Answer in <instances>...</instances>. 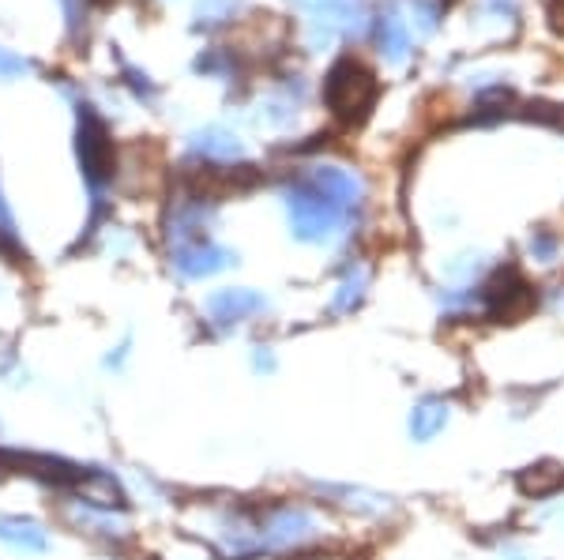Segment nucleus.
I'll return each mask as SVG.
<instances>
[{
    "mask_svg": "<svg viewBox=\"0 0 564 560\" xmlns=\"http://www.w3.org/2000/svg\"><path fill=\"white\" fill-rule=\"evenodd\" d=\"M358 207H350L343 196H335L313 170L301 177L298 185L286 188V218L290 234L305 245H324L354 218Z\"/></svg>",
    "mask_w": 564,
    "mask_h": 560,
    "instance_id": "nucleus-1",
    "label": "nucleus"
},
{
    "mask_svg": "<svg viewBox=\"0 0 564 560\" xmlns=\"http://www.w3.org/2000/svg\"><path fill=\"white\" fill-rule=\"evenodd\" d=\"M531 252L538 256V260H553V252H557V237L546 234V230H538V234L531 237Z\"/></svg>",
    "mask_w": 564,
    "mask_h": 560,
    "instance_id": "nucleus-12",
    "label": "nucleus"
},
{
    "mask_svg": "<svg viewBox=\"0 0 564 560\" xmlns=\"http://www.w3.org/2000/svg\"><path fill=\"white\" fill-rule=\"evenodd\" d=\"M376 94H380L376 72L358 57H339L324 76V106L331 109V117L343 128L361 125L373 113Z\"/></svg>",
    "mask_w": 564,
    "mask_h": 560,
    "instance_id": "nucleus-2",
    "label": "nucleus"
},
{
    "mask_svg": "<svg viewBox=\"0 0 564 560\" xmlns=\"http://www.w3.org/2000/svg\"><path fill=\"white\" fill-rule=\"evenodd\" d=\"M16 72H27V61H23V57H8V53L0 49V76H16Z\"/></svg>",
    "mask_w": 564,
    "mask_h": 560,
    "instance_id": "nucleus-14",
    "label": "nucleus"
},
{
    "mask_svg": "<svg viewBox=\"0 0 564 560\" xmlns=\"http://www.w3.org/2000/svg\"><path fill=\"white\" fill-rule=\"evenodd\" d=\"M91 4H106V0H91Z\"/></svg>",
    "mask_w": 564,
    "mask_h": 560,
    "instance_id": "nucleus-15",
    "label": "nucleus"
},
{
    "mask_svg": "<svg viewBox=\"0 0 564 560\" xmlns=\"http://www.w3.org/2000/svg\"><path fill=\"white\" fill-rule=\"evenodd\" d=\"M275 365H279V361H275V350H271V346H256V350H252V373H275Z\"/></svg>",
    "mask_w": 564,
    "mask_h": 560,
    "instance_id": "nucleus-13",
    "label": "nucleus"
},
{
    "mask_svg": "<svg viewBox=\"0 0 564 560\" xmlns=\"http://www.w3.org/2000/svg\"><path fill=\"white\" fill-rule=\"evenodd\" d=\"M448 421H452V406L444 403L440 395H425V399L410 406L407 433L414 444H429V440H437L448 429Z\"/></svg>",
    "mask_w": 564,
    "mask_h": 560,
    "instance_id": "nucleus-6",
    "label": "nucleus"
},
{
    "mask_svg": "<svg viewBox=\"0 0 564 560\" xmlns=\"http://www.w3.org/2000/svg\"><path fill=\"white\" fill-rule=\"evenodd\" d=\"M267 297L260 290H249V286H226V290H215V294L204 301V324L215 327L219 335H230L237 327L252 324L267 316Z\"/></svg>",
    "mask_w": 564,
    "mask_h": 560,
    "instance_id": "nucleus-3",
    "label": "nucleus"
},
{
    "mask_svg": "<svg viewBox=\"0 0 564 560\" xmlns=\"http://www.w3.org/2000/svg\"><path fill=\"white\" fill-rule=\"evenodd\" d=\"M128 361H132V343H121L117 346V350H110V354H106V361H102V365H106V373H125V365Z\"/></svg>",
    "mask_w": 564,
    "mask_h": 560,
    "instance_id": "nucleus-11",
    "label": "nucleus"
},
{
    "mask_svg": "<svg viewBox=\"0 0 564 560\" xmlns=\"http://www.w3.org/2000/svg\"><path fill=\"white\" fill-rule=\"evenodd\" d=\"M79 166H83V173H87V181L94 188L106 185L113 177V166H117L110 128L91 106H79Z\"/></svg>",
    "mask_w": 564,
    "mask_h": 560,
    "instance_id": "nucleus-4",
    "label": "nucleus"
},
{
    "mask_svg": "<svg viewBox=\"0 0 564 560\" xmlns=\"http://www.w3.org/2000/svg\"><path fill=\"white\" fill-rule=\"evenodd\" d=\"M237 12V0H204L200 4V16L207 23H222V19H230Z\"/></svg>",
    "mask_w": 564,
    "mask_h": 560,
    "instance_id": "nucleus-10",
    "label": "nucleus"
},
{
    "mask_svg": "<svg viewBox=\"0 0 564 560\" xmlns=\"http://www.w3.org/2000/svg\"><path fill=\"white\" fill-rule=\"evenodd\" d=\"M376 38H380V49L392 57V61H399L403 53L410 49V34H407V23L399 16H384L380 19V27H376Z\"/></svg>",
    "mask_w": 564,
    "mask_h": 560,
    "instance_id": "nucleus-8",
    "label": "nucleus"
},
{
    "mask_svg": "<svg viewBox=\"0 0 564 560\" xmlns=\"http://www.w3.org/2000/svg\"><path fill=\"white\" fill-rule=\"evenodd\" d=\"M298 4L324 23H343V16H350V8H354V0H298Z\"/></svg>",
    "mask_w": 564,
    "mask_h": 560,
    "instance_id": "nucleus-9",
    "label": "nucleus"
},
{
    "mask_svg": "<svg viewBox=\"0 0 564 560\" xmlns=\"http://www.w3.org/2000/svg\"><path fill=\"white\" fill-rule=\"evenodd\" d=\"M365 294H369V275L361 267H350L343 275V282L335 286V294H331V312L335 316H350L354 309H361Z\"/></svg>",
    "mask_w": 564,
    "mask_h": 560,
    "instance_id": "nucleus-7",
    "label": "nucleus"
},
{
    "mask_svg": "<svg viewBox=\"0 0 564 560\" xmlns=\"http://www.w3.org/2000/svg\"><path fill=\"white\" fill-rule=\"evenodd\" d=\"M0 549L16 557H46L53 549V534L31 515H0Z\"/></svg>",
    "mask_w": 564,
    "mask_h": 560,
    "instance_id": "nucleus-5",
    "label": "nucleus"
}]
</instances>
